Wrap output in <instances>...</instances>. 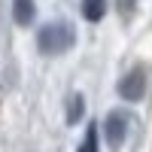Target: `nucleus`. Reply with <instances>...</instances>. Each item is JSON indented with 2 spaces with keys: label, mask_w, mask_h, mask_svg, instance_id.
<instances>
[{
  "label": "nucleus",
  "mask_w": 152,
  "mask_h": 152,
  "mask_svg": "<svg viewBox=\"0 0 152 152\" xmlns=\"http://www.w3.org/2000/svg\"><path fill=\"white\" fill-rule=\"evenodd\" d=\"M76 46V28L70 21L58 18V21H49L37 31V49L43 55H64Z\"/></svg>",
  "instance_id": "obj_1"
},
{
  "label": "nucleus",
  "mask_w": 152,
  "mask_h": 152,
  "mask_svg": "<svg viewBox=\"0 0 152 152\" xmlns=\"http://www.w3.org/2000/svg\"><path fill=\"white\" fill-rule=\"evenodd\" d=\"M100 146H97V125H88V131H85V137H82V143L76 146V152H97Z\"/></svg>",
  "instance_id": "obj_7"
},
{
  "label": "nucleus",
  "mask_w": 152,
  "mask_h": 152,
  "mask_svg": "<svg viewBox=\"0 0 152 152\" xmlns=\"http://www.w3.org/2000/svg\"><path fill=\"white\" fill-rule=\"evenodd\" d=\"M116 91H119V97H122V100H128V104H137V100H143V94H146V67H143V64L131 67V70L119 79Z\"/></svg>",
  "instance_id": "obj_3"
},
{
  "label": "nucleus",
  "mask_w": 152,
  "mask_h": 152,
  "mask_svg": "<svg viewBox=\"0 0 152 152\" xmlns=\"http://www.w3.org/2000/svg\"><path fill=\"white\" fill-rule=\"evenodd\" d=\"M107 15V0H82V18L97 24L100 18Z\"/></svg>",
  "instance_id": "obj_6"
},
{
  "label": "nucleus",
  "mask_w": 152,
  "mask_h": 152,
  "mask_svg": "<svg viewBox=\"0 0 152 152\" xmlns=\"http://www.w3.org/2000/svg\"><path fill=\"white\" fill-rule=\"evenodd\" d=\"M64 119H67L70 128H76V125L85 119V97H82L79 91H73V94L67 97V113H64Z\"/></svg>",
  "instance_id": "obj_5"
},
{
  "label": "nucleus",
  "mask_w": 152,
  "mask_h": 152,
  "mask_svg": "<svg viewBox=\"0 0 152 152\" xmlns=\"http://www.w3.org/2000/svg\"><path fill=\"white\" fill-rule=\"evenodd\" d=\"M134 3H137V0H119V9H122V15H128V12L134 9Z\"/></svg>",
  "instance_id": "obj_8"
},
{
  "label": "nucleus",
  "mask_w": 152,
  "mask_h": 152,
  "mask_svg": "<svg viewBox=\"0 0 152 152\" xmlns=\"http://www.w3.org/2000/svg\"><path fill=\"white\" fill-rule=\"evenodd\" d=\"M131 134V116L125 110H110L104 119V140L110 149H119Z\"/></svg>",
  "instance_id": "obj_2"
},
{
  "label": "nucleus",
  "mask_w": 152,
  "mask_h": 152,
  "mask_svg": "<svg viewBox=\"0 0 152 152\" xmlns=\"http://www.w3.org/2000/svg\"><path fill=\"white\" fill-rule=\"evenodd\" d=\"M37 18V3L34 0H12V21L18 28H28Z\"/></svg>",
  "instance_id": "obj_4"
}]
</instances>
